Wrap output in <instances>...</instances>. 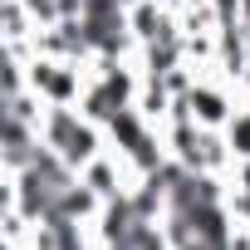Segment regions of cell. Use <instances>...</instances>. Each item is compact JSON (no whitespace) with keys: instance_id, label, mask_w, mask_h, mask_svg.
I'll list each match as a JSON object with an SVG mask.
<instances>
[{"instance_id":"6da1fadb","label":"cell","mask_w":250,"mask_h":250,"mask_svg":"<svg viewBox=\"0 0 250 250\" xmlns=\"http://www.w3.org/2000/svg\"><path fill=\"white\" fill-rule=\"evenodd\" d=\"M40 133H44V143L74 167V172H83L98 152H103V123H93L83 108H44V123H40Z\"/></svg>"},{"instance_id":"3957f363","label":"cell","mask_w":250,"mask_h":250,"mask_svg":"<svg viewBox=\"0 0 250 250\" xmlns=\"http://www.w3.org/2000/svg\"><path fill=\"white\" fill-rule=\"evenodd\" d=\"M221 133H226V143H230L235 162H245V157H250V108H240V113H235V118L226 123Z\"/></svg>"},{"instance_id":"7a4b0ae2","label":"cell","mask_w":250,"mask_h":250,"mask_svg":"<svg viewBox=\"0 0 250 250\" xmlns=\"http://www.w3.org/2000/svg\"><path fill=\"white\" fill-rule=\"evenodd\" d=\"M187 108H191V118L201 123V128H226V123L240 113V108L230 103L226 83H211V79H196V83H191V93H187Z\"/></svg>"},{"instance_id":"277c9868","label":"cell","mask_w":250,"mask_h":250,"mask_svg":"<svg viewBox=\"0 0 250 250\" xmlns=\"http://www.w3.org/2000/svg\"><path fill=\"white\" fill-rule=\"evenodd\" d=\"M162 5H187V0H162Z\"/></svg>"}]
</instances>
